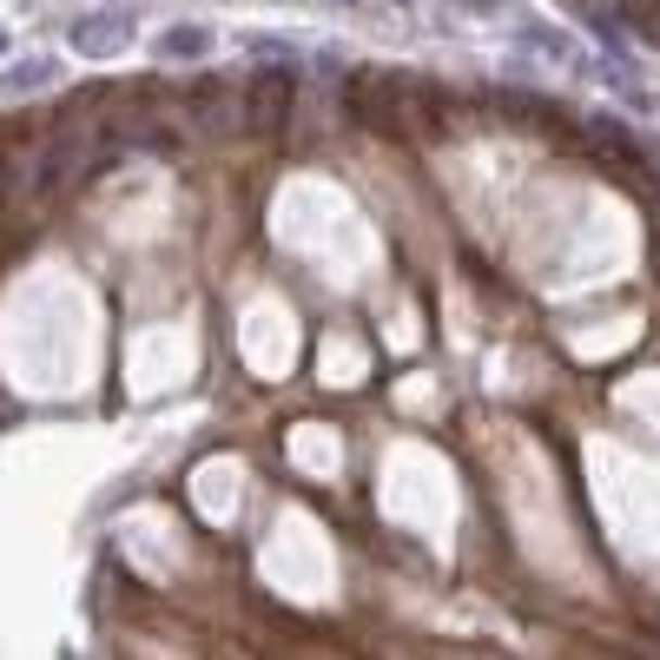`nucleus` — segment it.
<instances>
[{
    "mask_svg": "<svg viewBox=\"0 0 660 660\" xmlns=\"http://www.w3.org/2000/svg\"><path fill=\"white\" fill-rule=\"evenodd\" d=\"M351 113L370 132H403V73H357L351 79Z\"/></svg>",
    "mask_w": 660,
    "mask_h": 660,
    "instance_id": "obj_1",
    "label": "nucleus"
},
{
    "mask_svg": "<svg viewBox=\"0 0 660 660\" xmlns=\"http://www.w3.org/2000/svg\"><path fill=\"white\" fill-rule=\"evenodd\" d=\"M238 113H244V126H252V132H278L284 113H291V79H284V73H258Z\"/></svg>",
    "mask_w": 660,
    "mask_h": 660,
    "instance_id": "obj_2",
    "label": "nucleus"
},
{
    "mask_svg": "<svg viewBox=\"0 0 660 660\" xmlns=\"http://www.w3.org/2000/svg\"><path fill=\"white\" fill-rule=\"evenodd\" d=\"M132 40V21L126 14H93V21H73V47L79 53H119Z\"/></svg>",
    "mask_w": 660,
    "mask_h": 660,
    "instance_id": "obj_3",
    "label": "nucleus"
},
{
    "mask_svg": "<svg viewBox=\"0 0 660 660\" xmlns=\"http://www.w3.org/2000/svg\"><path fill=\"white\" fill-rule=\"evenodd\" d=\"M53 79H60V60H21L14 73H0V93H40V87H53Z\"/></svg>",
    "mask_w": 660,
    "mask_h": 660,
    "instance_id": "obj_4",
    "label": "nucleus"
},
{
    "mask_svg": "<svg viewBox=\"0 0 660 660\" xmlns=\"http://www.w3.org/2000/svg\"><path fill=\"white\" fill-rule=\"evenodd\" d=\"M588 145L608 152V158H621V165H640V145H634L621 126H608V119H588Z\"/></svg>",
    "mask_w": 660,
    "mask_h": 660,
    "instance_id": "obj_5",
    "label": "nucleus"
},
{
    "mask_svg": "<svg viewBox=\"0 0 660 660\" xmlns=\"http://www.w3.org/2000/svg\"><path fill=\"white\" fill-rule=\"evenodd\" d=\"M205 47H212V40H205V27H173V34L158 40V53H165V60H199Z\"/></svg>",
    "mask_w": 660,
    "mask_h": 660,
    "instance_id": "obj_6",
    "label": "nucleus"
},
{
    "mask_svg": "<svg viewBox=\"0 0 660 660\" xmlns=\"http://www.w3.org/2000/svg\"><path fill=\"white\" fill-rule=\"evenodd\" d=\"M449 8H475V14H488V8H503V0H449Z\"/></svg>",
    "mask_w": 660,
    "mask_h": 660,
    "instance_id": "obj_7",
    "label": "nucleus"
},
{
    "mask_svg": "<svg viewBox=\"0 0 660 660\" xmlns=\"http://www.w3.org/2000/svg\"><path fill=\"white\" fill-rule=\"evenodd\" d=\"M344 8H351V0H344Z\"/></svg>",
    "mask_w": 660,
    "mask_h": 660,
    "instance_id": "obj_8",
    "label": "nucleus"
}]
</instances>
